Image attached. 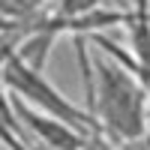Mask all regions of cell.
Masks as SVG:
<instances>
[{"label":"cell","instance_id":"cell-1","mask_svg":"<svg viewBox=\"0 0 150 150\" xmlns=\"http://www.w3.org/2000/svg\"><path fill=\"white\" fill-rule=\"evenodd\" d=\"M75 51H78V63H81L84 81H87V102H90L87 108L93 111L102 132L123 147L138 141L150 123L147 87L126 66L111 63L105 54L90 57L84 36L75 39Z\"/></svg>","mask_w":150,"mask_h":150},{"label":"cell","instance_id":"cell-2","mask_svg":"<svg viewBox=\"0 0 150 150\" xmlns=\"http://www.w3.org/2000/svg\"><path fill=\"white\" fill-rule=\"evenodd\" d=\"M3 90L18 96L21 102H27L30 108L42 111V114H51V117L72 123L75 129H81L87 135L93 129H102L90 108L63 96L42 69H33L30 63H24L15 51H3Z\"/></svg>","mask_w":150,"mask_h":150},{"label":"cell","instance_id":"cell-3","mask_svg":"<svg viewBox=\"0 0 150 150\" xmlns=\"http://www.w3.org/2000/svg\"><path fill=\"white\" fill-rule=\"evenodd\" d=\"M3 108L15 117L21 126H27V132L36 138V147L42 150H84L87 147V138L90 135L75 129L72 123L60 120V117H51V114H42V111L30 108L27 102H21L18 96H12L3 90Z\"/></svg>","mask_w":150,"mask_h":150},{"label":"cell","instance_id":"cell-4","mask_svg":"<svg viewBox=\"0 0 150 150\" xmlns=\"http://www.w3.org/2000/svg\"><path fill=\"white\" fill-rule=\"evenodd\" d=\"M0 12H3V24L30 21L45 12V0H0Z\"/></svg>","mask_w":150,"mask_h":150},{"label":"cell","instance_id":"cell-5","mask_svg":"<svg viewBox=\"0 0 150 150\" xmlns=\"http://www.w3.org/2000/svg\"><path fill=\"white\" fill-rule=\"evenodd\" d=\"M93 9H99V0H60L54 12L63 18H75V15H84V12H93Z\"/></svg>","mask_w":150,"mask_h":150},{"label":"cell","instance_id":"cell-6","mask_svg":"<svg viewBox=\"0 0 150 150\" xmlns=\"http://www.w3.org/2000/svg\"><path fill=\"white\" fill-rule=\"evenodd\" d=\"M126 150H150V123H147V129H144V135H141L138 141L126 144Z\"/></svg>","mask_w":150,"mask_h":150}]
</instances>
